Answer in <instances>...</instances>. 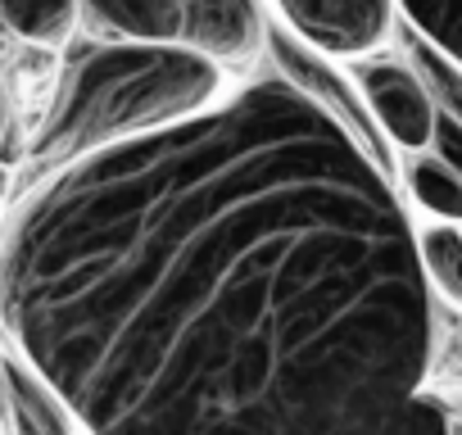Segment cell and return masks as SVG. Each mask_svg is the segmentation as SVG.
<instances>
[{"label": "cell", "mask_w": 462, "mask_h": 435, "mask_svg": "<svg viewBox=\"0 0 462 435\" xmlns=\"http://www.w3.org/2000/svg\"><path fill=\"white\" fill-rule=\"evenodd\" d=\"M0 327L87 435H453L390 172L286 78L55 168Z\"/></svg>", "instance_id": "1"}, {"label": "cell", "mask_w": 462, "mask_h": 435, "mask_svg": "<svg viewBox=\"0 0 462 435\" xmlns=\"http://www.w3.org/2000/svg\"><path fill=\"white\" fill-rule=\"evenodd\" d=\"M226 73L177 46L96 42L69 60L46 123L37 127V163H73L82 154L141 141L208 114L222 100Z\"/></svg>", "instance_id": "2"}, {"label": "cell", "mask_w": 462, "mask_h": 435, "mask_svg": "<svg viewBox=\"0 0 462 435\" xmlns=\"http://www.w3.org/2000/svg\"><path fill=\"white\" fill-rule=\"evenodd\" d=\"M78 19L105 42L177 46L217 69L254 60L268 42L259 0H78Z\"/></svg>", "instance_id": "3"}, {"label": "cell", "mask_w": 462, "mask_h": 435, "mask_svg": "<svg viewBox=\"0 0 462 435\" xmlns=\"http://www.w3.org/2000/svg\"><path fill=\"white\" fill-rule=\"evenodd\" d=\"M295 37L322 60H363L394 28V0H277Z\"/></svg>", "instance_id": "4"}, {"label": "cell", "mask_w": 462, "mask_h": 435, "mask_svg": "<svg viewBox=\"0 0 462 435\" xmlns=\"http://www.w3.org/2000/svg\"><path fill=\"white\" fill-rule=\"evenodd\" d=\"M354 82H358L367 118H372V127L381 136H390L408 154L430 150L435 105H430L421 78L412 73V64H403V60H363Z\"/></svg>", "instance_id": "5"}, {"label": "cell", "mask_w": 462, "mask_h": 435, "mask_svg": "<svg viewBox=\"0 0 462 435\" xmlns=\"http://www.w3.org/2000/svg\"><path fill=\"white\" fill-rule=\"evenodd\" d=\"M0 430L5 435H78L69 403L19 358H0Z\"/></svg>", "instance_id": "6"}, {"label": "cell", "mask_w": 462, "mask_h": 435, "mask_svg": "<svg viewBox=\"0 0 462 435\" xmlns=\"http://www.w3.org/2000/svg\"><path fill=\"white\" fill-rule=\"evenodd\" d=\"M403 181H408V195H412L426 213H435L439 223H453V227L462 223V177H457L444 159H435L430 150L408 154Z\"/></svg>", "instance_id": "7"}, {"label": "cell", "mask_w": 462, "mask_h": 435, "mask_svg": "<svg viewBox=\"0 0 462 435\" xmlns=\"http://www.w3.org/2000/svg\"><path fill=\"white\" fill-rule=\"evenodd\" d=\"M78 23V0H0V28H10L19 42L60 46Z\"/></svg>", "instance_id": "8"}, {"label": "cell", "mask_w": 462, "mask_h": 435, "mask_svg": "<svg viewBox=\"0 0 462 435\" xmlns=\"http://www.w3.org/2000/svg\"><path fill=\"white\" fill-rule=\"evenodd\" d=\"M417 259H421L426 286L462 309V227H453V223L421 227L417 232Z\"/></svg>", "instance_id": "9"}, {"label": "cell", "mask_w": 462, "mask_h": 435, "mask_svg": "<svg viewBox=\"0 0 462 435\" xmlns=\"http://www.w3.org/2000/svg\"><path fill=\"white\" fill-rule=\"evenodd\" d=\"M408 32L462 69V0H394Z\"/></svg>", "instance_id": "10"}, {"label": "cell", "mask_w": 462, "mask_h": 435, "mask_svg": "<svg viewBox=\"0 0 462 435\" xmlns=\"http://www.w3.org/2000/svg\"><path fill=\"white\" fill-rule=\"evenodd\" d=\"M430 154L444 159L457 177H462V123H448V118H435V136H430Z\"/></svg>", "instance_id": "11"}, {"label": "cell", "mask_w": 462, "mask_h": 435, "mask_svg": "<svg viewBox=\"0 0 462 435\" xmlns=\"http://www.w3.org/2000/svg\"><path fill=\"white\" fill-rule=\"evenodd\" d=\"M0 136H5V96H0Z\"/></svg>", "instance_id": "12"}, {"label": "cell", "mask_w": 462, "mask_h": 435, "mask_svg": "<svg viewBox=\"0 0 462 435\" xmlns=\"http://www.w3.org/2000/svg\"><path fill=\"white\" fill-rule=\"evenodd\" d=\"M0 435H5V430H0Z\"/></svg>", "instance_id": "13"}]
</instances>
